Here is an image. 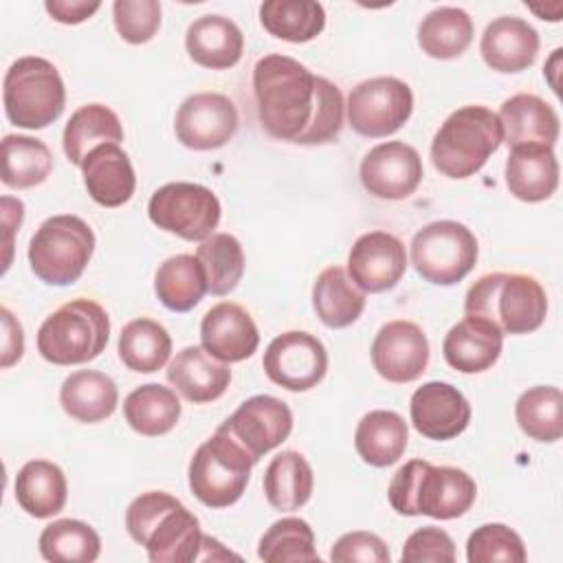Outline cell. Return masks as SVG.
<instances>
[{
	"label": "cell",
	"instance_id": "obj_1",
	"mask_svg": "<svg viewBox=\"0 0 563 563\" xmlns=\"http://www.w3.org/2000/svg\"><path fill=\"white\" fill-rule=\"evenodd\" d=\"M253 95L260 123L273 139L321 145L334 141L343 128L345 103L339 86L288 55L257 59Z\"/></svg>",
	"mask_w": 563,
	"mask_h": 563
},
{
	"label": "cell",
	"instance_id": "obj_2",
	"mask_svg": "<svg viewBox=\"0 0 563 563\" xmlns=\"http://www.w3.org/2000/svg\"><path fill=\"white\" fill-rule=\"evenodd\" d=\"M125 528L152 563H191L200 556L198 517L163 490L139 495L125 510Z\"/></svg>",
	"mask_w": 563,
	"mask_h": 563
},
{
	"label": "cell",
	"instance_id": "obj_3",
	"mask_svg": "<svg viewBox=\"0 0 563 563\" xmlns=\"http://www.w3.org/2000/svg\"><path fill=\"white\" fill-rule=\"evenodd\" d=\"M387 497L398 515H427L444 521L457 519L471 510L477 497V486L462 468L411 460L394 473Z\"/></svg>",
	"mask_w": 563,
	"mask_h": 563
},
{
	"label": "cell",
	"instance_id": "obj_4",
	"mask_svg": "<svg viewBox=\"0 0 563 563\" xmlns=\"http://www.w3.org/2000/svg\"><path fill=\"white\" fill-rule=\"evenodd\" d=\"M464 312L490 321L501 334H528L545 321L548 297L530 275L488 273L468 288Z\"/></svg>",
	"mask_w": 563,
	"mask_h": 563
},
{
	"label": "cell",
	"instance_id": "obj_5",
	"mask_svg": "<svg viewBox=\"0 0 563 563\" xmlns=\"http://www.w3.org/2000/svg\"><path fill=\"white\" fill-rule=\"evenodd\" d=\"M499 117L484 106H464L451 112L431 141L433 167L446 178L477 174L501 145Z\"/></svg>",
	"mask_w": 563,
	"mask_h": 563
},
{
	"label": "cell",
	"instance_id": "obj_6",
	"mask_svg": "<svg viewBox=\"0 0 563 563\" xmlns=\"http://www.w3.org/2000/svg\"><path fill=\"white\" fill-rule=\"evenodd\" d=\"M110 339V317L92 299H73L44 319L37 352L53 365H79L97 358Z\"/></svg>",
	"mask_w": 563,
	"mask_h": 563
},
{
	"label": "cell",
	"instance_id": "obj_7",
	"mask_svg": "<svg viewBox=\"0 0 563 563\" xmlns=\"http://www.w3.org/2000/svg\"><path fill=\"white\" fill-rule=\"evenodd\" d=\"M7 119L26 130H42L57 121L66 106V88L59 70L44 57L15 59L2 84Z\"/></svg>",
	"mask_w": 563,
	"mask_h": 563
},
{
	"label": "cell",
	"instance_id": "obj_8",
	"mask_svg": "<svg viewBox=\"0 0 563 563\" xmlns=\"http://www.w3.org/2000/svg\"><path fill=\"white\" fill-rule=\"evenodd\" d=\"M95 251V233L79 216L46 218L29 242V264L48 286H70L86 271Z\"/></svg>",
	"mask_w": 563,
	"mask_h": 563
},
{
	"label": "cell",
	"instance_id": "obj_9",
	"mask_svg": "<svg viewBox=\"0 0 563 563\" xmlns=\"http://www.w3.org/2000/svg\"><path fill=\"white\" fill-rule=\"evenodd\" d=\"M253 466L246 449L218 429L189 462V488L209 508L233 506L244 495Z\"/></svg>",
	"mask_w": 563,
	"mask_h": 563
},
{
	"label": "cell",
	"instance_id": "obj_10",
	"mask_svg": "<svg viewBox=\"0 0 563 563\" xmlns=\"http://www.w3.org/2000/svg\"><path fill=\"white\" fill-rule=\"evenodd\" d=\"M475 262L477 238L462 222H429L411 240V264L429 284L453 286L473 271Z\"/></svg>",
	"mask_w": 563,
	"mask_h": 563
},
{
	"label": "cell",
	"instance_id": "obj_11",
	"mask_svg": "<svg viewBox=\"0 0 563 563\" xmlns=\"http://www.w3.org/2000/svg\"><path fill=\"white\" fill-rule=\"evenodd\" d=\"M150 220L183 240L202 242L213 235L222 207L218 196L198 183H167L158 187L147 202Z\"/></svg>",
	"mask_w": 563,
	"mask_h": 563
},
{
	"label": "cell",
	"instance_id": "obj_12",
	"mask_svg": "<svg viewBox=\"0 0 563 563\" xmlns=\"http://www.w3.org/2000/svg\"><path fill=\"white\" fill-rule=\"evenodd\" d=\"M347 121L367 139L398 132L413 112V92L398 77H372L356 84L347 97Z\"/></svg>",
	"mask_w": 563,
	"mask_h": 563
},
{
	"label": "cell",
	"instance_id": "obj_13",
	"mask_svg": "<svg viewBox=\"0 0 563 563\" xmlns=\"http://www.w3.org/2000/svg\"><path fill=\"white\" fill-rule=\"evenodd\" d=\"M262 365L275 385L288 391H308L325 376L328 352L310 332L288 330L268 343Z\"/></svg>",
	"mask_w": 563,
	"mask_h": 563
},
{
	"label": "cell",
	"instance_id": "obj_14",
	"mask_svg": "<svg viewBox=\"0 0 563 563\" xmlns=\"http://www.w3.org/2000/svg\"><path fill=\"white\" fill-rule=\"evenodd\" d=\"M218 429L240 442L257 464L262 455L279 446L290 435L292 411L284 400L260 394L244 400Z\"/></svg>",
	"mask_w": 563,
	"mask_h": 563
},
{
	"label": "cell",
	"instance_id": "obj_15",
	"mask_svg": "<svg viewBox=\"0 0 563 563\" xmlns=\"http://www.w3.org/2000/svg\"><path fill=\"white\" fill-rule=\"evenodd\" d=\"M174 130L176 139L189 150H218L238 130V108L227 95L196 92L178 106Z\"/></svg>",
	"mask_w": 563,
	"mask_h": 563
},
{
	"label": "cell",
	"instance_id": "obj_16",
	"mask_svg": "<svg viewBox=\"0 0 563 563\" xmlns=\"http://www.w3.org/2000/svg\"><path fill=\"white\" fill-rule=\"evenodd\" d=\"M358 174L374 198L405 200L422 183L424 169L416 147L405 141H387L363 156Z\"/></svg>",
	"mask_w": 563,
	"mask_h": 563
},
{
	"label": "cell",
	"instance_id": "obj_17",
	"mask_svg": "<svg viewBox=\"0 0 563 563\" xmlns=\"http://www.w3.org/2000/svg\"><path fill=\"white\" fill-rule=\"evenodd\" d=\"M372 363L378 376L389 383H413L429 363V341L413 321L396 319L385 323L372 343Z\"/></svg>",
	"mask_w": 563,
	"mask_h": 563
},
{
	"label": "cell",
	"instance_id": "obj_18",
	"mask_svg": "<svg viewBox=\"0 0 563 563\" xmlns=\"http://www.w3.org/2000/svg\"><path fill=\"white\" fill-rule=\"evenodd\" d=\"M405 271V244L387 231L363 233L350 249L347 275L363 292H385L394 288Z\"/></svg>",
	"mask_w": 563,
	"mask_h": 563
},
{
	"label": "cell",
	"instance_id": "obj_19",
	"mask_svg": "<svg viewBox=\"0 0 563 563\" xmlns=\"http://www.w3.org/2000/svg\"><path fill=\"white\" fill-rule=\"evenodd\" d=\"M413 429L429 440H453L471 422V405L451 383L429 380L418 387L409 402Z\"/></svg>",
	"mask_w": 563,
	"mask_h": 563
},
{
	"label": "cell",
	"instance_id": "obj_20",
	"mask_svg": "<svg viewBox=\"0 0 563 563\" xmlns=\"http://www.w3.org/2000/svg\"><path fill=\"white\" fill-rule=\"evenodd\" d=\"M202 347L222 363H240L260 345L253 317L233 301H220L207 310L200 323Z\"/></svg>",
	"mask_w": 563,
	"mask_h": 563
},
{
	"label": "cell",
	"instance_id": "obj_21",
	"mask_svg": "<svg viewBox=\"0 0 563 563\" xmlns=\"http://www.w3.org/2000/svg\"><path fill=\"white\" fill-rule=\"evenodd\" d=\"M479 53L497 73H521L537 59L539 33L521 18L499 15L484 29Z\"/></svg>",
	"mask_w": 563,
	"mask_h": 563
},
{
	"label": "cell",
	"instance_id": "obj_22",
	"mask_svg": "<svg viewBox=\"0 0 563 563\" xmlns=\"http://www.w3.org/2000/svg\"><path fill=\"white\" fill-rule=\"evenodd\" d=\"M497 117L501 123V136L510 150L521 145L552 147L559 139V114L537 95H512L501 103Z\"/></svg>",
	"mask_w": 563,
	"mask_h": 563
},
{
	"label": "cell",
	"instance_id": "obj_23",
	"mask_svg": "<svg viewBox=\"0 0 563 563\" xmlns=\"http://www.w3.org/2000/svg\"><path fill=\"white\" fill-rule=\"evenodd\" d=\"M81 172L90 198L108 209L125 205L136 189L132 161L119 143H103L95 147L84 158Z\"/></svg>",
	"mask_w": 563,
	"mask_h": 563
},
{
	"label": "cell",
	"instance_id": "obj_24",
	"mask_svg": "<svg viewBox=\"0 0 563 563\" xmlns=\"http://www.w3.org/2000/svg\"><path fill=\"white\" fill-rule=\"evenodd\" d=\"M504 334L486 319L464 317L455 323L444 341V361L462 374H479L493 367L501 354Z\"/></svg>",
	"mask_w": 563,
	"mask_h": 563
},
{
	"label": "cell",
	"instance_id": "obj_25",
	"mask_svg": "<svg viewBox=\"0 0 563 563\" xmlns=\"http://www.w3.org/2000/svg\"><path fill=\"white\" fill-rule=\"evenodd\" d=\"M167 380L189 402L202 405L220 398L229 383L231 369L227 363L213 358L205 347H183L167 365Z\"/></svg>",
	"mask_w": 563,
	"mask_h": 563
},
{
	"label": "cell",
	"instance_id": "obj_26",
	"mask_svg": "<svg viewBox=\"0 0 563 563\" xmlns=\"http://www.w3.org/2000/svg\"><path fill=\"white\" fill-rule=\"evenodd\" d=\"M506 187L523 202L548 200L559 187V161L552 147H512L506 158Z\"/></svg>",
	"mask_w": 563,
	"mask_h": 563
},
{
	"label": "cell",
	"instance_id": "obj_27",
	"mask_svg": "<svg viewBox=\"0 0 563 563\" xmlns=\"http://www.w3.org/2000/svg\"><path fill=\"white\" fill-rule=\"evenodd\" d=\"M185 48L198 66L224 70L240 62L244 35L240 26L224 15H202L189 24Z\"/></svg>",
	"mask_w": 563,
	"mask_h": 563
},
{
	"label": "cell",
	"instance_id": "obj_28",
	"mask_svg": "<svg viewBox=\"0 0 563 563\" xmlns=\"http://www.w3.org/2000/svg\"><path fill=\"white\" fill-rule=\"evenodd\" d=\"M119 402L117 383L97 369H79L64 378L59 389L62 409L77 422H101L110 418Z\"/></svg>",
	"mask_w": 563,
	"mask_h": 563
},
{
	"label": "cell",
	"instance_id": "obj_29",
	"mask_svg": "<svg viewBox=\"0 0 563 563\" xmlns=\"http://www.w3.org/2000/svg\"><path fill=\"white\" fill-rule=\"evenodd\" d=\"M409 431L400 413L387 409H374L365 413L354 433V446L358 457L376 468L391 466L407 449Z\"/></svg>",
	"mask_w": 563,
	"mask_h": 563
},
{
	"label": "cell",
	"instance_id": "obj_30",
	"mask_svg": "<svg viewBox=\"0 0 563 563\" xmlns=\"http://www.w3.org/2000/svg\"><path fill=\"white\" fill-rule=\"evenodd\" d=\"M66 475L48 460H31L15 475V501L35 519L57 515L66 506Z\"/></svg>",
	"mask_w": 563,
	"mask_h": 563
},
{
	"label": "cell",
	"instance_id": "obj_31",
	"mask_svg": "<svg viewBox=\"0 0 563 563\" xmlns=\"http://www.w3.org/2000/svg\"><path fill=\"white\" fill-rule=\"evenodd\" d=\"M123 141V128L114 110L103 103H86L77 108L62 134L66 158L81 167L84 158L103 143Z\"/></svg>",
	"mask_w": 563,
	"mask_h": 563
},
{
	"label": "cell",
	"instance_id": "obj_32",
	"mask_svg": "<svg viewBox=\"0 0 563 563\" xmlns=\"http://www.w3.org/2000/svg\"><path fill=\"white\" fill-rule=\"evenodd\" d=\"M312 306L323 325L339 330L352 325L361 317L365 292L350 279L343 266H328L314 279Z\"/></svg>",
	"mask_w": 563,
	"mask_h": 563
},
{
	"label": "cell",
	"instance_id": "obj_33",
	"mask_svg": "<svg viewBox=\"0 0 563 563\" xmlns=\"http://www.w3.org/2000/svg\"><path fill=\"white\" fill-rule=\"evenodd\" d=\"M262 486L275 510H299L312 495V466L299 451H282L268 462Z\"/></svg>",
	"mask_w": 563,
	"mask_h": 563
},
{
	"label": "cell",
	"instance_id": "obj_34",
	"mask_svg": "<svg viewBox=\"0 0 563 563\" xmlns=\"http://www.w3.org/2000/svg\"><path fill=\"white\" fill-rule=\"evenodd\" d=\"M123 416L125 422L141 435H165L180 418V400L174 389L158 383H147L128 394L123 400Z\"/></svg>",
	"mask_w": 563,
	"mask_h": 563
},
{
	"label": "cell",
	"instance_id": "obj_35",
	"mask_svg": "<svg viewBox=\"0 0 563 563\" xmlns=\"http://www.w3.org/2000/svg\"><path fill=\"white\" fill-rule=\"evenodd\" d=\"M473 42V20L464 9L438 7L418 26V46L433 59H455Z\"/></svg>",
	"mask_w": 563,
	"mask_h": 563
},
{
	"label": "cell",
	"instance_id": "obj_36",
	"mask_svg": "<svg viewBox=\"0 0 563 563\" xmlns=\"http://www.w3.org/2000/svg\"><path fill=\"white\" fill-rule=\"evenodd\" d=\"M154 292L172 312H189L207 292V279L196 255L167 257L154 275Z\"/></svg>",
	"mask_w": 563,
	"mask_h": 563
},
{
	"label": "cell",
	"instance_id": "obj_37",
	"mask_svg": "<svg viewBox=\"0 0 563 563\" xmlns=\"http://www.w3.org/2000/svg\"><path fill=\"white\" fill-rule=\"evenodd\" d=\"M172 354L169 332L154 319L141 317L123 325L119 334V358L139 374L158 372Z\"/></svg>",
	"mask_w": 563,
	"mask_h": 563
},
{
	"label": "cell",
	"instance_id": "obj_38",
	"mask_svg": "<svg viewBox=\"0 0 563 563\" xmlns=\"http://www.w3.org/2000/svg\"><path fill=\"white\" fill-rule=\"evenodd\" d=\"M260 22L273 37L303 44L323 31L325 11L314 0H268L260 7Z\"/></svg>",
	"mask_w": 563,
	"mask_h": 563
},
{
	"label": "cell",
	"instance_id": "obj_39",
	"mask_svg": "<svg viewBox=\"0 0 563 563\" xmlns=\"http://www.w3.org/2000/svg\"><path fill=\"white\" fill-rule=\"evenodd\" d=\"M53 169V154L40 139L7 134L2 139V183L11 189L42 185Z\"/></svg>",
	"mask_w": 563,
	"mask_h": 563
},
{
	"label": "cell",
	"instance_id": "obj_40",
	"mask_svg": "<svg viewBox=\"0 0 563 563\" xmlns=\"http://www.w3.org/2000/svg\"><path fill=\"white\" fill-rule=\"evenodd\" d=\"M519 429L537 442H556L563 435V394L559 387L526 389L515 405Z\"/></svg>",
	"mask_w": 563,
	"mask_h": 563
},
{
	"label": "cell",
	"instance_id": "obj_41",
	"mask_svg": "<svg viewBox=\"0 0 563 563\" xmlns=\"http://www.w3.org/2000/svg\"><path fill=\"white\" fill-rule=\"evenodd\" d=\"M99 552L97 530L79 519H57L40 534V554L51 563H92Z\"/></svg>",
	"mask_w": 563,
	"mask_h": 563
},
{
	"label": "cell",
	"instance_id": "obj_42",
	"mask_svg": "<svg viewBox=\"0 0 563 563\" xmlns=\"http://www.w3.org/2000/svg\"><path fill=\"white\" fill-rule=\"evenodd\" d=\"M196 257L202 266L207 290L211 295H229L244 275V251L235 235L213 233L200 242Z\"/></svg>",
	"mask_w": 563,
	"mask_h": 563
},
{
	"label": "cell",
	"instance_id": "obj_43",
	"mask_svg": "<svg viewBox=\"0 0 563 563\" xmlns=\"http://www.w3.org/2000/svg\"><path fill=\"white\" fill-rule=\"evenodd\" d=\"M257 556L266 563L319 561L314 550V532L308 521L299 517H284L262 534Z\"/></svg>",
	"mask_w": 563,
	"mask_h": 563
},
{
	"label": "cell",
	"instance_id": "obj_44",
	"mask_svg": "<svg viewBox=\"0 0 563 563\" xmlns=\"http://www.w3.org/2000/svg\"><path fill=\"white\" fill-rule=\"evenodd\" d=\"M468 563H523L526 548L521 537L504 523H484L466 541Z\"/></svg>",
	"mask_w": 563,
	"mask_h": 563
},
{
	"label": "cell",
	"instance_id": "obj_45",
	"mask_svg": "<svg viewBox=\"0 0 563 563\" xmlns=\"http://www.w3.org/2000/svg\"><path fill=\"white\" fill-rule=\"evenodd\" d=\"M114 29L128 44L150 42L161 26V2L156 0H117L112 4Z\"/></svg>",
	"mask_w": 563,
	"mask_h": 563
},
{
	"label": "cell",
	"instance_id": "obj_46",
	"mask_svg": "<svg viewBox=\"0 0 563 563\" xmlns=\"http://www.w3.org/2000/svg\"><path fill=\"white\" fill-rule=\"evenodd\" d=\"M400 559L405 563H453L455 561V543L442 528L422 526L411 532L402 545Z\"/></svg>",
	"mask_w": 563,
	"mask_h": 563
},
{
	"label": "cell",
	"instance_id": "obj_47",
	"mask_svg": "<svg viewBox=\"0 0 563 563\" xmlns=\"http://www.w3.org/2000/svg\"><path fill=\"white\" fill-rule=\"evenodd\" d=\"M330 559L334 563H389L391 554L387 543L378 534L354 530L339 537V541L332 545Z\"/></svg>",
	"mask_w": 563,
	"mask_h": 563
},
{
	"label": "cell",
	"instance_id": "obj_48",
	"mask_svg": "<svg viewBox=\"0 0 563 563\" xmlns=\"http://www.w3.org/2000/svg\"><path fill=\"white\" fill-rule=\"evenodd\" d=\"M0 319H2V361H0V365L7 369L22 358L24 332H22L20 321L9 312V308H0Z\"/></svg>",
	"mask_w": 563,
	"mask_h": 563
},
{
	"label": "cell",
	"instance_id": "obj_49",
	"mask_svg": "<svg viewBox=\"0 0 563 563\" xmlns=\"http://www.w3.org/2000/svg\"><path fill=\"white\" fill-rule=\"evenodd\" d=\"M48 15L62 24H79L88 20L101 2H88V0H46L44 2Z\"/></svg>",
	"mask_w": 563,
	"mask_h": 563
},
{
	"label": "cell",
	"instance_id": "obj_50",
	"mask_svg": "<svg viewBox=\"0 0 563 563\" xmlns=\"http://www.w3.org/2000/svg\"><path fill=\"white\" fill-rule=\"evenodd\" d=\"M22 218H24V205H22L20 200H15V207H13V198H11V196H4V198H2V222H4V229H7V240H4V246H7L4 271L9 268V262H11V235H13V229H20Z\"/></svg>",
	"mask_w": 563,
	"mask_h": 563
},
{
	"label": "cell",
	"instance_id": "obj_51",
	"mask_svg": "<svg viewBox=\"0 0 563 563\" xmlns=\"http://www.w3.org/2000/svg\"><path fill=\"white\" fill-rule=\"evenodd\" d=\"M222 559H238V554H231L222 548V543L209 534H202V548L198 561H222Z\"/></svg>",
	"mask_w": 563,
	"mask_h": 563
}]
</instances>
